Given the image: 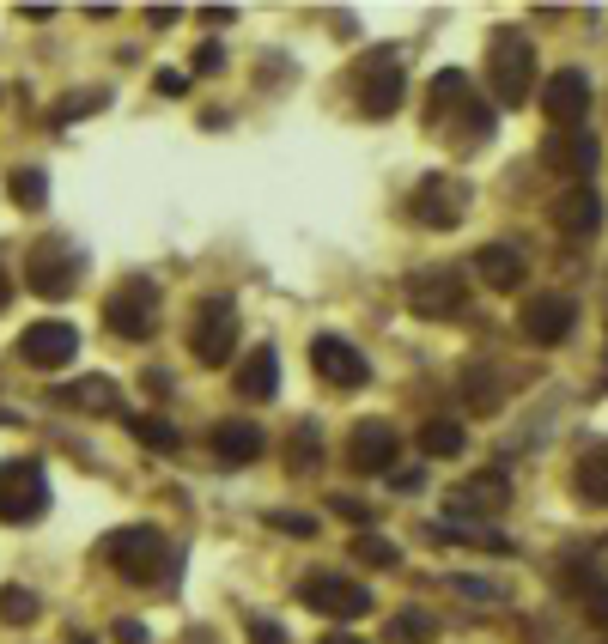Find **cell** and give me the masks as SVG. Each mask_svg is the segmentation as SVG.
I'll return each instance as SVG.
<instances>
[{
    "mask_svg": "<svg viewBox=\"0 0 608 644\" xmlns=\"http://www.w3.org/2000/svg\"><path fill=\"white\" fill-rule=\"evenodd\" d=\"M98 559L134 590H159L177 578V547L152 529V523H134V529H110L98 541Z\"/></svg>",
    "mask_w": 608,
    "mask_h": 644,
    "instance_id": "1",
    "label": "cell"
},
{
    "mask_svg": "<svg viewBox=\"0 0 608 644\" xmlns=\"http://www.w3.org/2000/svg\"><path fill=\"white\" fill-rule=\"evenodd\" d=\"M487 92L505 110H517V104L536 98V37H529V31L499 25L487 37Z\"/></svg>",
    "mask_w": 608,
    "mask_h": 644,
    "instance_id": "2",
    "label": "cell"
},
{
    "mask_svg": "<svg viewBox=\"0 0 608 644\" xmlns=\"http://www.w3.org/2000/svg\"><path fill=\"white\" fill-rule=\"evenodd\" d=\"M43 511H49V474H43V462H31V456L0 462V523L25 529Z\"/></svg>",
    "mask_w": 608,
    "mask_h": 644,
    "instance_id": "3",
    "label": "cell"
},
{
    "mask_svg": "<svg viewBox=\"0 0 608 644\" xmlns=\"http://www.w3.org/2000/svg\"><path fill=\"white\" fill-rule=\"evenodd\" d=\"M189 353H195L207 371L232 365V353H238V304H232V298H207V304H195Z\"/></svg>",
    "mask_w": 608,
    "mask_h": 644,
    "instance_id": "4",
    "label": "cell"
},
{
    "mask_svg": "<svg viewBox=\"0 0 608 644\" xmlns=\"http://www.w3.org/2000/svg\"><path fill=\"white\" fill-rule=\"evenodd\" d=\"M80 274H86V256L73 250V244H61V237H43V244H31V262H25V286L37 292V298H49V304H61L73 286H80Z\"/></svg>",
    "mask_w": 608,
    "mask_h": 644,
    "instance_id": "5",
    "label": "cell"
},
{
    "mask_svg": "<svg viewBox=\"0 0 608 644\" xmlns=\"http://www.w3.org/2000/svg\"><path fill=\"white\" fill-rule=\"evenodd\" d=\"M104 322H110V335L122 341H152L159 335V286L152 280H128L104 298Z\"/></svg>",
    "mask_w": 608,
    "mask_h": 644,
    "instance_id": "6",
    "label": "cell"
},
{
    "mask_svg": "<svg viewBox=\"0 0 608 644\" xmlns=\"http://www.w3.org/2000/svg\"><path fill=\"white\" fill-rule=\"evenodd\" d=\"M359 116H371V122H384V116H396L402 110V98H408V79H402V61L390 55V49H377V55H365L359 61Z\"/></svg>",
    "mask_w": 608,
    "mask_h": 644,
    "instance_id": "7",
    "label": "cell"
},
{
    "mask_svg": "<svg viewBox=\"0 0 608 644\" xmlns=\"http://www.w3.org/2000/svg\"><path fill=\"white\" fill-rule=\"evenodd\" d=\"M298 602L311 608V614L341 620V626H353V620H365V614H371V590H365V584H353V578H341V572H311V578L298 584Z\"/></svg>",
    "mask_w": 608,
    "mask_h": 644,
    "instance_id": "8",
    "label": "cell"
},
{
    "mask_svg": "<svg viewBox=\"0 0 608 644\" xmlns=\"http://www.w3.org/2000/svg\"><path fill=\"white\" fill-rule=\"evenodd\" d=\"M578 322V298L572 292H536L523 310H517V329L536 341V347H560Z\"/></svg>",
    "mask_w": 608,
    "mask_h": 644,
    "instance_id": "9",
    "label": "cell"
},
{
    "mask_svg": "<svg viewBox=\"0 0 608 644\" xmlns=\"http://www.w3.org/2000/svg\"><path fill=\"white\" fill-rule=\"evenodd\" d=\"M408 310L426 322L463 310V268H414L408 274Z\"/></svg>",
    "mask_w": 608,
    "mask_h": 644,
    "instance_id": "10",
    "label": "cell"
},
{
    "mask_svg": "<svg viewBox=\"0 0 608 644\" xmlns=\"http://www.w3.org/2000/svg\"><path fill=\"white\" fill-rule=\"evenodd\" d=\"M596 158H602V146H596V134H590V128H554V134L542 140V165H548L554 177L590 183Z\"/></svg>",
    "mask_w": 608,
    "mask_h": 644,
    "instance_id": "11",
    "label": "cell"
},
{
    "mask_svg": "<svg viewBox=\"0 0 608 644\" xmlns=\"http://www.w3.org/2000/svg\"><path fill=\"white\" fill-rule=\"evenodd\" d=\"M396 456H402V432L390 420H359L347 432V468H359V474H390Z\"/></svg>",
    "mask_w": 608,
    "mask_h": 644,
    "instance_id": "12",
    "label": "cell"
},
{
    "mask_svg": "<svg viewBox=\"0 0 608 644\" xmlns=\"http://www.w3.org/2000/svg\"><path fill=\"white\" fill-rule=\"evenodd\" d=\"M584 110H590V73L584 67H560L542 79V116L554 128H584Z\"/></svg>",
    "mask_w": 608,
    "mask_h": 644,
    "instance_id": "13",
    "label": "cell"
},
{
    "mask_svg": "<svg viewBox=\"0 0 608 644\" xmlns=\"http://www.w3.org/2000/svg\"><path fill=\"white\" fill-rule=\"evenodd\" d=\"M548 225L560 231V237H596L602 231V195L590 189V183H566L554 201H548Z\"/></svg>",
    "mask_w": 608,
    "mask_h": 644,
    "instance_id": "14",
    "label": "cell"
},
{
    "mask_svg": "<svg viewBox=\"0 0 608 644\" xmlns=\"http://www.w3.org/2000/svg\"><path fill=\"white\" fill-rule=\"evenodd\" d=\"M311 365H317V377H323V383H335V389H347V395L371 383L365 353H359L353 341H341V335H317V341H311Z\"/></svg>",
    "mask_w": 608,
    "mask_h": 644,
    "instance_id": "15",
    "label": "cell"
},
{
    "mask_svg": "<svg viewBox=\"0 0 608 644\" xmlns=\"http://www.w3.org/2000/svg\"><path fill=\"white\" fill-rule=\"evenodd\" d=\"M463 207H469V189L456 183V177H426L414 189V219L426 231H456V225H463Z\"/></svg>",
    "mask_w": 608,
    "mask_h": 644,
    "instance_id": "16",
    "label": "cell"
},
{
    "mask_svg": "<svg viewBox=\"0 0 608 644\" xmlns=\"http://www.w3.org/2000/svg\"><path fill=\"white\" fill-rule=\"evenodd\" d=\"M73 353H80V329H73V322H31L19 335V359L37 365V371H61Z\"/></svg>",
    "mask_w": 608,
    "mask_h": 644,
    "instance_id": "17",
    "label": "cell"
},
{
    "mask_svg": "<svg viewBox=\"0 0 608 644\" xmlns=\"http://www.w3.org/2000/svg\"><path fill=\"white\" fill-rule=\"evenodd\" d=\"M232 389H238V401H274V389H280V353L274 347H250L244 365L232 371Z\"/></svg>",
    "mask_w": 608,
    "mask_h": 644,
    "instance_id": "18",
    "label": "cell"
},
{
    "mask_svg": "<svg viewBox=\"0 0 608 644\" xmlns=\"http://www.w3.org/2000/svg\"><path fill=\"white\" fill-rule=\"evenodd\" d=\"M262 450H268V438H262L256 420H219V426H213V456H219L225 468H244V462H256Z\"/></svg>",
    "mask_w": 608,
    "mask_h": 644,
    "instance_id": "19",
    "label": "cell"
},
{
    "mask_svg": "<svg viewBox=\"0 0 608 644\" xmlns=\"http://www.w3.org/2000/svg\"><path fill=\"white\" fill-rule=\"evenodd\" d=\"M505 499H511V480L505 474H475L469 487H456L444 499V511L450 517H463V511H505Z\"/></svg>",
    "mask_w": 608,
    "mask_h": 644,
    "instance_id": "20",
    "label": "cell"
},
{
    "mask_svg": "<svg viewBox=\"0 0 608 644\" xmlns=\"http://www.w3.org/2000/svg\"><path fill=\"white\" fill-rule=\"evenodd\" d=\"M475 274H481V286H493V292H517L523 286V256L511 250V244H481L475 250Z\"/></svg>",
    "mask_w": 608,
    "mask_h": 644,
    "instance_id": "21",
    "label": "cell"
},
{
    "mask_svg": "<svg viewBox=\"0 0 608 644\" xmlns=\"http://www.w3.org/2000/svg\"><path fill=\"white\" fill-rule=\"evenodd\" d=\"M432 547H475V553H511V541L499 529H475V523H426Z\"/></svg>",
    "mask_w": 608,
    "mask_h": 644,
    "instance_id": "22",
    "label": "cell"
},
{
    "mask_svg": "<svg viewBox=\"0 0 608 644\" xmlns=\"http://www.w3.org/2000/svg\"><path fill=\"white\" fill-rule=\"evenodd\" d=\"M572 487H578V499H584V505L608 511V438H602V444H590V450L578 456V474H572Z\"/></svg>",
    "mask_w": 608,
    "mask_h": 644,
    "instance_id": "23",
    "label": "cell"
},
{
    "mask_svg": "<svg viewBox=\"0 0 608 644\" xmlns=\"http://www.w3.org/2000/svg\"><path fill=\"white\" fill-rule=\"evenodd\" d=\"M463 98H475V86H469V73L463 67H444L438 79H432V92H426V122H438V116H450Z\"/></svg>",
    "mask_w": 608,
    "mask_h": 644,
    "instance_id": "24",
    "label": "cell"
},
{
    "mask_svg": "<svg viewBox=\"0 0 608 644\" xmlns=\"http://www.w3.org/2000/svg\"><path fill=\"white\" fill-rule=\"evenodd\" d=\"M463 401H469L475 414H499V408H505L499 371H493V365H469V371H463Z\"/></svg>",
    "mask_w": 608,
    "mask_h": 644,
    "instance_id": "25",
    "label": "cell"
},
{
    "mask_svg": "<svg viewBox=\"0 0 608 644\" xmlns=\"http://www.w3.org/2000/svg\"><path fill=\"white\" fill-rule=\"evenodd\" d=\"M128 438L146 444V450H159V456H177L183 450V426H171L159 414H128Z\"/></svg>",
    "mask_w": 608,
    "mask_h": 644,
    "instance_id": "26",
    "label": "cell"
},
{
    "mask_svg": "<svg viewBox=\"0 0 608 644\" xmlns=\"http://www.w3.org/2000/svg\"><path fill=\"white\" fill-rule=\"evenodd\" d=\"M55 401H67V408H116V401H122V389L110 383V377H80V383H61L55 389Z\"/></svg>",
    "mask_w": 608,
    "mask_h": 644,
    "instance_id": "27",
    "label": "cell"
},
{
    "mask_svg": "<svg viewBox=\"0 0 608 644\" xmlns=\"http://www.w3.org/2000/svg\"><path fill=\"white\" fill-rule=\"evenodd\" d=\"M286 468H292V474H317V468H323V432H317V420H298V426H292Z\"/></svg>",
    "mask_w": 608,
    "mask_h": 644,
    "instance_id": "28",
    "label": "cell"
},
{
    "mask_svg": "<svg viewBox=\"0 0 608 644\" xmlns=\"http://www.w3.org/2000/svg\"><path fill=\"white\" fill-rule=\"evenodd\" d=\"M7 195H13V207H19V213H43V207H49V171L19 165V171L7 177Z\"/></svg>",
    "mask_w": 608,
    "mask_h": 644,
    "instance_id": "29",
    "label": "cell"
},
{
    "mask_svg": "<svg viewBox=\"0 0 608 644\" xmlns=\"http://www.w3.org/2000/svg\"><path fill=\"white\" fill-rule=\"evenodd\" d=\"M432 638H438V614H432V608H402V614H390L384 644H432Z\"/></svg>",
    "mask_w": 608,
    "mask_h": 644,
    "instance_id": "30",
    "label": "cell"
},
{
    "mask_svg": "<svg viewBox=\"0 0 608 644\" xmlns=\"http://www.w3.org/2000/svg\"><path fill=\"white\" fill-rule=\"evenodd\" d=\"M420 450H426V456H463V450H469V432L456 426V420H444V414H432V420L420 426Z\"/></svg>",
    "mask_w": 608,
    "mask_h": 644,
    "instance_id": "31",
    "label": "cell"
},
{
    "mask_svg": "<svg viewBox=\"0 0 608 644\" xmlns=\"http://www.w3.org/2000/svg\"><path fill=\"white\" fill-rule=\"evenodd\" d=\"M353 559H359V566L390 572V566H402V547H396L390 535H359V541H353Z\"/></svg>",
    "mask_w": 608,
    "mask_h": 644,
    "instance_id": "32",
    "label": "cell"
},
{
    "mask_svg": "<svg viewBox=\"0 0 608 644\" xmlns=\"http://www.w3.org/2000/svg\"><path fill=\"white\" fill-rule=\"evenodd\" d=\"M37 614H43V602H37L31 590H19V584L0 590V620H7V626H31Z\"/></svg>",
    "mask_w": 608,
    "mask_h": 644,
    "instance_id": "33",
    "label": "cell"
},
{
    "mask_svg": "<svg viewBox=\"0 0 608 644\" xmlns=\"http://www.w3.org/2000/svg\"><path fill=\"white\" fill-rule=\"evenodd\" d=\"M110 104V92H73V98H61L55 110H49V122L61 128V122H80V116H92V110H104Z\"/></svg>",
    "mask_w": 608,
    "mask_h": 644,
    "instance_id": "34",
    "label": "cell"
},
{
    "mask_svg": "<svg viewBox=\"0 0 608 644\" xmlns=\"http://www.w3.org/2000/svg\"><path fill=\"white\" fill-rule=\"evenodd\" d=\"M268 523H274L280 535H298V541H311V535L323 529L317 517H304V511H268Z\"/></svg>",
    "mask_w": 608,
    "mask_h": 644,
    "instance_id": "35",
    "label": "cell"
},
{
    "mask_svg": "<svg viewBox=\"0 0 608 644\" xmlns=\"http://www.w3.org/2000/svg\"><path fill=\"white\" fill-rule=\"evenodd\" d=\"M244 632H250V644H292V638H286V626H280L274 614H250V620H244Z\"/></svg>",
    "mask_w": 608,
    "mask_h": 644,
    "instance_id": "36",
    "label": "cell"
},
{
    "mask_svg": "<svg viewBox=\"0 0 608 644\" xmlns=\"http://www.w3.org/2000/svg\"><path fill=\"white\" fill-rule=\"evenodd\" d=\"M450 590H463V596H475V602H505V590L487 584V578H450Z\"/></svg>",
    "mask_w": 608,
    "mask_h": 644,
    "instance_id": "37",
    "label": "cell"
},
{
    "mask_svg": "<svg viewBox=\"0 0 608 644\" xmlns=\"http://www.w3.org/2000/svg\"><path fill=\"white\" fill-rule=\"evenodd\" d=\"M584 620L608 632V584H596V590H584Z\"/></svg>",
    "mask_w": 608,
    "mask_h": 644,
    "instance_id": "38",
    "label": "cell"
},
{
    "mask_svg": "<svg viewBox=\"0 0 608 644\" xmlns=\"http://www.w3.org/2000/svg\"><path fill=\"white\" fill-rule=\"evenodd\" d=\"M152 86H159L165 98H183V92H189V79H183L177 67H159V73H152Z\"/></svg>",
    "mask_w": 608,
    "mask_h": 644,
    "instance_id": "39",
    "label": "cell"
},
{
    "mask_svg": "<svg viewBox=\"0 0 608 644\" xmlns=\"http://www.w3.org/2000/svg\"><path fill=\"white\" fill-rule=\"evenodd\" d=\"M329 517H347V523H371V511H365L359 499H341V493L329 499Z\"/></svg>",
    "mask_w": 608,
    "mask_h": 644,
    "instance_id": "40",
    "label": "cell"
},
{
    "mask_svg": "<svg viewBox=\"0 0 608 644\" xmlns=\"http://www.w3.org/2000/svg\"><path fill=\"white\" fill-rule=\"evenodd\" d=\"M110 638H116V644H152V632H146L140 620H116V626H110Z\"/></svg>",
    "mask_w": 608,
    "mask_h": 644,
    "instance_id": "41",
    "label": "cell"
},
{
    "mask_svg": "<svg viewBox=\"0 0 608 644\" xmlns=\"http://www.w3.org/2000/svg\"><path fill=\"white\" fill-rule=\"evenodd\" d=\"M219 67H225V49L219 43H201L195 49V73H219Z\"/></svg>",
    "mask_w": 608,
    "mask_h": 644,
    "instance_id": "42",
    "label": "cell"
},
{
    "mask_svg": "<svg viewBox=\"0 0 608 644\" xmlns=\"http://www.w3.org/2000/svg\"><path fill=\"white\" fill-rule=\"evenodd\" d=\"M390 487H396V493H420V487H426V474H420V468H402Z\"/></svg>",
    "mask_w": 608,
    "mask_h": 644,
    "instance_id": "43",
    "label": "cell"
},
{
    "mask_svg": "<svg viewBox=\"0 0 608 644\" xmlns=\"http://www.w3.org/2000/svg\"><path fill=\"white\" fill-rule=\"evenodd\" d=\"M201 19H207V25H232L238 13H232V7H201Z\"/></svg>",
    "mask_w": 608,
    "mask_h": 644,
    "instance_id": "44",
    "label": "cell"
},
{
    "mask_svg": "<svg viewBox=\"0 0 608 644\" xmlns=\"http://www.w3.org/2000/svg\"><path fill=\"white\" fill-rule=\"evenodd\" d=\"M317 644H365V638H353V632H323Z\"/></svg>",
    "mask_w": 608,
    "mask_h": 644,
    "instance_id": "45",
    "label": "cell"
},
{
    "mask_svg": "<svg viewBox=\"0 0 608 644\" xmlns=\"http://www.w3.org/2000/svg\"><path fill=\"white\" fill-rule=\"evenodd\" d=\"M13 304V280H7V268H0V310Z\"/></svg>",
    "mask_w": 608,
    "mask_h": 644,
    "instance_id": "46",
    "label": "cell"
}]
</instances>
